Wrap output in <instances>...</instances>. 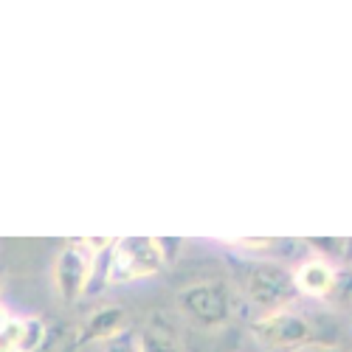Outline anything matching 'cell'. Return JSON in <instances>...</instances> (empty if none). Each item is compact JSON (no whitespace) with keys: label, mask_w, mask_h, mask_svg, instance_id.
<instances>
[{"label":"cell","mask_w":352,"mask_h":352,"mask_svg":"<svg viewBox=\"0 0 352 352\" xmlns=\"http://www.w3.org/2000/svg\"><path fill=\"white\" fill-rule=\"evenodd\" d=\"M96 256L99 254L85 240H71L60 251V256H56V268H54V282H56V290H60V296L65 302H76L82 293L91 287Z\"/></svg>","instance_id":"cell-5"},{"label":"cell","mask_w":352,"mask_h":352,"mask_svg":"<svg viewBox=\"0 0 352 352\" xmlns=\"http://www.w3.org/2000/svg\"><path fill=\"white\" fill-rule=\"evenodd\" d=\"M158 240V248H161V256H164V265H172L178 259V251L184 245L181 237H155Z\"/></svg>","instance_id":"cell-13"},{"label":"cell","mask_w":352,"mask_h":352,"mask_svg":"<svg viewBox=\"0 0 352 352\" xmlns=\"http://www.w3.org/2000/svg\"><path fill=\"white\" fill-rule=\"evenodd\" d=\"M138 352H181V349H178V344H175L172 333H166L161 327H153L144 336H138Z\"/></svg>","instance_id":"cell-9"},{"label":"cell","mask_w":352,"mask_h":352,"mask_svg":"<svg viewBox=\"0 0 352 352\" xmlns=\"http://www.w3.org/2000/svg\"><path fill=\"white\" fill-rule=\"evenodd\" d=\"M310 352H346V349H341V346H330V344H324V346H313Z\"/></svg>","instance_id":"cell-16"},{"label":"cell","mask_w":352,"mask_h":352,"mask_svg":"<svg viewBox=\"0 0 352 352\" xmlns=\"http://www.w3.org/2000/svg\"><path fill=\"white\" fill-rule=\"evenodd\" d=\"M251 330L254 338L268 352H302L307 346H321L316 321H310L302 313H293L290 307L259 316Z\"/></svg>","instance_id":"cell-2"},{"label":"cell","mask_w":352,"mask_h":352,"mask_svg":"<svg viewBox=\"0 0 352 352\" xmlns=\"http://www.w3.org/2000/svg\"><path fill=\"white\" fill-rule=\"evenodd\" d=\"M178 307L197 327H223L231 318V293L223 282H197L178 293Z\"/></svg>","instance_id":"cell-4"},{"label":"cell","mask_w":352,"mask_h":352,"mask_svg":"<svg viewBox=\"0 0 352 352\" xmlns=\"http://www.w3.org/2000/svg\"><path fill=\"white\" fill-rule=\"evenodd\" d=\"M127 324V310L119 305H107L99 307L96 313H91L85 318V327L79 330V344H91V341H110L113 336L124 333Z\"/></svg>","instance_id":"cell-7"},{"label":"cell","mask_w":352,"mask_h":352,"mask_svg":"<svg viewBox=\"0 0 352 352\" xmlns=\"http://www.w3.org/2000/svg\"><path fill=\"white\" fill-rule=\"evenodd\" d=\"M307 245L316 248L318 259L330 262V265H333L336 259H344L349 254V240L346 237H310Z\"/></svg>","instance_id":"cell-8"},{"label":"cell","mask_w":352,"mask_h":352,"mask_svg":"<svg viewBox=\"0 0 352 352\" xmlns=\"http://www.w3.org/2000/svg\"><path fill=\"white\" fill-rule=\"evenodd\" d=\"M346 259H352V240H349V254H346Z\"/></svg>","instance_id":"cell-17"},{"label":"cell","mask_w":352,"mask_h":352,"mask_svg":"<svg viewBox=\"0 0 352 352\" xmlns=\"http://www.w3.org/2000/svg\"><path fill=\"white\" fill-rule=\"evenodd\" d=\"M102 352H138V338L130 330H124L119 336H113L110 341H104Z\"/></svg>","instance_id":"cell-12"},{"label":"cell","mask_w":352,"mask_h":352,"mask_svg":"<svg viewBox=\"0 0 352 352\" xmlns=\"http://www.w3.org/2000/svg\"><path fill=\"white\" fill-rule=\"evenodd\" d=\"M48 327L40 318H23V344L20 352H40V346L45 344Z\"/></svg>","instance_id":"cell-10"},{"label":"cell","mask_w":352,"mask_h":352,"mask_svg":"<svg viewBox=\"0 0 352 352\" xmlns=\"http://www.w3.org/2000/svg\"><path fill=\"white\" fill-rule=\"evenodd\" d=\"M164 256L155 237H124L110 251V282H135L155 276Z\"/></svg>","instance_id":"cell-3"},{"label":"cell","mask_w":352,"mask_h":352,"mask_svg":"<svg viewBox=\"0 0 352 352\" xmlns=\"http://www.w3.org/2000/svg\"><path fill=\"white\" fill-rule=\"evenodd\" d=\"M243 293L245 299L262 310V316L287 310V305L296 299V279L279 265V262H254L243 268Z\"/></svg>","instance_id":"cell-1"},{"label":"cell","mask_w":352,"mask_h":352,"mask_svg":"<svg viewBox=\"0 0 352 352\" xmlns=\"http://www.w3.org/2000/svg\"><path fill=\"white\" fill-rule=\"evenodd\" d=\"M9 321H12V316H9V310H6L3 305H0V330H3V327L9 324Z\"/></svg>","instance_id":"cell-15"},{"label":"cell","mask_w":352,"mask_h":352,"mask_svg":"<svg viewBox=\"0 0 352 352\" xmlns=\"http://www.w3.org/2000/svg\"><path fill=\"white\" fill-rule=\"evenodd\" d=\"M20 344H23V318H12L0 330V352H20Z\"/></svg>","instance_id":"cell-11"},{"label":"cell","mask_w":352,"mask_h":352,"mask_svg":"<svg viewBox=\"0 0 352 352\" xmlns=\"http://www.w3.org/2000/svg\"><path fill=\"white\" fill-rule=\"evenodd\" d=\"M293 279H296V290L302 296H310V299H330L336 293V285H338V271L324 259H305L302 265L293 271Z\"/></svg>","instance_id":"cell-6"},{"label":"cell","mask_w":352,"mask_h":352,"mask_svg":"<svg viewBox=\"0 0 352 352\" xmlns=\"http://www.w3.org/2000/svg\"><path fill=\"white\" fill-rule=\"evenodd\" d=\"M276 245V240H271V237H262V240H240L237 243V248H251V251H268V248H274Z\"/></svg>","instance_id":"cell-14"}]
</instances>
